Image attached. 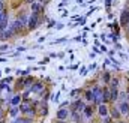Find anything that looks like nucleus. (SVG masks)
I'll list each match as a JSON object with an SVG mask.
<instances>
[{
    "label": "nucleus",
    "mask_w": 129,
    "mask_h": 123,
    "mask_svg": "<svg viewBox=\"0 0 129 123\" xmlns=\"http://www.w3.org/2000/svg\"><path fill=\"white\" fill-rule=\"evenodd\" d=\"M111 117L113 119H120L122 117V114H120V111H119V108H111Z\"/></svg>",
    "instance_id": "obj_14"
},
{
    "label": "nucleus",
    "mask_w": 129,
    "mask_h": 123,
    "mask_svg": "<svg viewBox=\"0 0 129 123\" xmlns=\"http://www.w3.org/2000/svg\"><path fill=\"white\" fill-rule=\"evenodd\" d=\"M59 96H60V93L54 95V96H53V101H54V102H57V101H59Z\"/></svg>",
    "instance_id": "obj_27"
},
{
    "label": "nucleus",
    "mask_w": 129,
    "mask_h": 123,
    "mask_svg": "<svg viewBox=\"0 0 129 123\" xmlns=\"http://www.w3.org/2000/svg\"><path fill=\"white\" fill-rule=\"evenodd\" d=\"M18 111H20V108H17V107H14V108L11 110V116H17V114H18Z\"/></svg>",
    "instance_id": "obj_23"
},
{
    "label": "nucleus",
    "mask_w": 129,
    "mask_h": 123,
    "mask_svg": "<svg viewBox=\"0 0 129 123\" xmlns=\"http://www.w3.org/2000/svg\"><path fill=\"white\" fill-rule=\"evenodd\" d=\"M42 90H44V84L42 83H35L30 87V92H33V93H39V92H42Z\"/></svg>",
    "instance_id": "obj_10"
},
{
    "label": "nucleus",
    "mask_w": 129,
    "mask_h": 123,
    "mask_svg": "<svg viewBox=\"0 0 129 123\" xmlns=\"http://www.w3.org/2000/svg\"><path fill=\"white\" fill-rule=\"evenodd\" d=\"M5 11V2H0V12Z\"/></svg>",
    "instance_id": "obj_29"
},
{
    "label": "nucleus",
    "mask_w": 129,
    "mask_h": 123,
    "mask_svg": "<svg viewBox=\"0 0 129 123\" xmlns=\"http://www.w3.org/2000/svg\"><path fill=\"white\" fill-rule=\"evenodd\" d=\"M26 2H27V3H30V5H32V3H35V0H26Z\"/></svg>",
    "instance_id": "obj_31"
},
{
    "label": "nucleus",
    "mask_w": 129,
    "mask_h": 123,
    "mask_svg": "<svg viewBox=\"0 0 129 123\" xmlns=\"http://www.w3.org/2000/svg\"><path fill=\"white\" fill-rule=\"evenodd\" d=\"M110 102V89H102V104H108Z\"/></svg>",
    "instance_id": "obj_9"
},
{
    "label": "nucleus",
    "mask_w": 129,
    "mask_h": 123,
    "mask_svg": "<svg viewBox=\"0 0 129 123\" xmlns=\"http://www.w3.org/2000/svg\"><path fill=\"white\" fill-rule=\"evenodd\" d=\"M98 113H99L101 117L108 116V107H107V104H99L98 105Z\"/></svg>",
    "instance_id": "obj_8"
},
{
    "label": "nucleus",
    "mask_w": 129,
    "mask_h": 123,
    "mask_svg": "<svg viewBox=\"0 0 129 123\" xmlns=\"http://www.w3.org/2000/svg\"><path fill=\"white\" fill-rule=\"evenodd\" d=\"M21 95H15V96H12V99H11V104L14 105V107H17V105H20L21 104Z\"/></svg>",
    "instance_id": "obj_13"
},
{
    "label": "nucleus",
    "mask_w": 129,
    "mask_h": 123,
    "mask_svg": "<svg viewBox=\"0 0 129 123\" xmlns=\"http://www.w3.org/2000/svg\"><path fill=\"white\" fill-rule=\"evenodd\" d=\"M39 113H41V114H42V116H45V114H47V113H48V107H47V105H45V104H44V105H42V107H41V111H39Z\"/></svg>",
    "instance_id": "obj_20"
},
{
    "label": "nucleus",
    "mask_w": 129,
    "mask_h": 123,
    "mask_svg": "<svg viewBox=\"0 0 129 123\" xmlns=\"http://www.w3.org/2000/svg\"><path fill=\"white\" fill-rule=\"evenodd\" d=\"M117 123H126V122H117Z\"/></svg>",
    "instance_id": "obj_36"
},
{
    "label": "nucleus",
    "mask_w": 129,
    "mask_h": 123,
    "mask_svg": "<svg viewBox=\"0 0 129 123\" xmlns=\"http://www.w3.org/2000/svg\"><path fill=\"white\" fill-rule=\"evenodd\" d=\"M119 87V78H111L110 81V89H117Z\"/></svg>",
    "instance_id": "obj_16"
},
{
    "label": "nucleus",
    "mask_w": 129,
    "mask_h": 123,
    "mask_svg": "<svg viewBox=\"0 0 129 123\" xmlns=\"http://www.w3.org/2000/svg\"><path fill=\"white\" fill-rule=\"evenodd\" d=\"M33 83V78H26V81H24V86H29V84H32Z\"/></svg>",
    "instance_id": "obj_25"
},
{
    "label": "nucleus",
    "mask_w": 129,
    "mask_h": 123,
    "mask_svg": "<svg viewBox=\"0 0 129 123\" xmlns=\"http://www.w3.org/2000/svg\"><path fill=\"white\" fill-rule=\"evenodd\" d=\"M0 23H8V14H6V9L0 12Z\"/></svg>",
    "instance_id": "obj_17"
},
{
    "label": "nucleus",
    "mask_w": 129,
    "mask_h": 123,
    "mask_svg": "<svg viewBox=\"0 0 129 123\" xmlns=\"http://www.w3.org/2000/svg\"><path fill=\"white\" fill-rule=\"evenodd\" d=\"M30 108H32V107H30V104H29V102H23V104H20V110H21L23 113H27Z\"/></svg>",
    "instance_id": "obj_15"
},
{
    "label": "nucleus",
    "mask_w": 129,
    "mask_h": 123,
    "mask_svg": "<svg viewBox=\"0 0 129 123\" xmlns=\"http://www.w3.org/2000/svg\"><path fill=\"white\" fill-rule=\"evenodd\" d=\"M39 26V14H35L32 12V15H30V18H29V21H27V27L33 30V29H36Z\"/></svg>",
    "instance_id": "obj_1"
},
{
    "label": "nucleus",
    "mask_w": 129,
    "mask_h": 123,
    "mask_svg": "<svg viewBox=\"0 0 129 123\" xmlns=\"http://www.w3.org/2000/svg\"><path fill=\"white\" fill-rule=\"evenodd\" d=\"M120 24H122L123 27H128V24H129V8H126V9L122 11V14H120Z\"/></svg>",
    "instance_id": "obj_2"
},
{
    "label": "nucleus",
    "mask_w": 129,
    "mask_h": 123,
    "mask_svg": "<svg viewBox=\"0 0 129 123\" xmlns=\"http://www.w3.org/2000/svg\"><path fill=\"white\" fill-rule=\"evenodd\" d=\"M0 51H8V45H2L0 47Z\"/></svg>",
    "instance_id": "obj_28"
},
{
    "label": "nucleus",
    "mask_w": 129,
    "mask_h": 123,
    "mask_svg": "<svg viewBox=\"0 0 129 123\" xmlns=\"http://www.w3.org/2000/svg\"><path fill=\"white\" fill-rule=\"evenodd\" d=\"M72 119L75 123H80V113L78 111H72Z\"/></svg>",
    "instance_id": "obj_18"
},
{
    "label": "nucleus",
    "mask_w": 129,
    "mask_h": 123,
    "mask_svg": "<svg viewBox=\"0 0 129 123\" xmlns=\"http://www.w3.org/2000/svg\"><path fill=\"white\" fill-rule=\"evenodd\" d=\"M0 123H5V122H3V120H0Z\"/></svg>",
    "instance_id": "obj_37"
},
{
    "label": "nucleus",
    "mask_w": 129,
    "mask_h": 123,
    "mask_svg": "<svg viewBox=\"0 0 129 123\" xmlns=\"http://www.w3.org/2000/svg\"><path fill=\"white\" fill-rule=\"evenodd\" d=\"M2 61H6V60H5V59H0V63H2Z\"/></svg>",
    "instance_id": "obj_34"
},
{
    "label": "nucleus",
    "mask_w": 129,
    "mask_h": 123,
    "mask_svg": "<svg viewBox=\"0 0 129 123\" xmlns=\"http://www.w3.org/2000/svg\"><path fill=\"white\" fill-rule=\"evenodd\" d=\"M84 98H86L87 101H92V102L95 101V96L92 95V92H90V90H87V92H86V95H84Z\"/></svg>",
    "instance_id": "obj_19"
},
{
    "label": "nucleus",
    "mask_w": 129,
    "mask_h": 123,
    "mask_svg": "<svg viewBox=\"0 0 129 123\" xmlns=\"http://www.w3.org/2000/svg\"><path fill=\"white\" fill-rule=\"evenodd\" d=\"M102 119H104V123H113V117L105 116V117H102Z\"/></svg>",
    "instance_id": "obj_24"
},
{
    "label": "nucleus",
    "mask_w": 129,
    "mask_h": 123,
    "mask_svg": "<svg viewBox=\"0 0 129 123\" xmlns=\"http://www.w3.org/2000/svg\"><path fill=\"white\" fill-rule=\"evenodd\" d=\"M77 95H78V90H72V93H71V96H72V98H75Z\"/></svg>",
    "instance_id": "obj_30"
},
{
    "label": "nucleus",
    "mask_w": 129,
    "mask_h": 123,
    "mask_svg": "<svg viewBox=\"0 0 129 123\" xmlns=\"http://www.w3.org/2000/svg\"><path fill=\"white\" fill-rule=\"evenodd\" d=\"M2 117H3V111L0 110V120H2Z\"/></svg>",
    "instance_id": "obj_32"
},
{
    "label": "nucleus",
    "mask_w": 129,
    "mask_h": 123,
    "mask_svg": "<svg viewBox=\"0 0 129 123\" xmlns=\"http://www.w3.org/2000/svg\"><path fill=\"white\" fill-rule=\"evenodd\" d=\"M126 98H128V95H126V92L119 93V99H120V101H126Z\"/></svg>",
    "instance_id": "obj_22"
},
{
    "label": "nucleus",
    "mask_w": 129,
    "mask_h": 123,
    "mask_svg": "<svg viewBox=\"0 0 129 123\" xmlns=\"http://www.w3.org/2000/svg\"><path fill=\"white\" fill-rule=\"evenodd\" d=\"M126 29H128V33H129V24H128V27H126Z\"/></svg>",
    "instance_id": "obj_35"
},
{
    "label": "nucleus",
    "mask_w": 129,
    "mask_h": 123,
    "mask_svg": "<svg viewBox=\"0 0 129 123\" xmlns=\"http://www.w3.org/2000/svg\"><path fill=\"white\" fill-rule=\"evenodd\" d=\"M32 11L35 14H39V12H42L44 11V8H42V3H39V2H35L32 3Z\"/></svg>",
    "instance_id": "obj_11"
},
{
    "label": "nucleus",
    "mask_w": 129,
    "mask_h": 123,
    "mask_svg": "<svg viewBox=\"0 0 129 123\" xmlns=\"http://www.w3.org/2000/svg\"><path fill=\"white\" fill-rule=\"evenodd\" d=\"M48 61H50V59H48V57H45L44 60H42V61H39V63H41V65H47Z\"/></svg>",
    "instance_id": "obj_26"
},
{
    "label": "nucleus",
    "mask_w": 129,
    "mask_h": 123,
    "mask_svg": "<svg viewBox=\"0 0 129 123\" xmlns=\"http://www.w3.org/2000/svg\"><path fill=\"white\" fill-rule=\"evenodd\" d=\"M95 110H96V107L95 105H86L84 107V116H86V119H90L92 116H93V113H95Z\"/></svg>",
    "instance_id": "obj_5"
},
{
    "label": "nucleus",
    "mask_w": 129,
    "mask_h": 123,
    "mask_svg": "<svg viewBox=\"0 0 129 123\" xmlns=\"http://www.w3.org/2000/svg\"><path fill=\"white\" fill-rule=\"evenodd\" d=\"M128 2H129V0H128Z\"/></svg>",
    "instance_id": "obj_39"
},
{
    "label": "nucleus",
    "mask_w": 129,
    "mask_h": 123,
    "mask_svg": "<svg viewBox=\"0 0 129 123\" xmlns=\"http://www.w3.org/2000/svg\"><path fill=\"white\" fill-rule=\"evenodd\" d=\"M102 78H104V81H105V83H110V81H111V75H110L108 72H105Z\"/></svg>",
    "instance_id": "obj_21"
},
{
    "label": "nucleus",
    "mask_w": 129,
    "mask_h": 123,
    "mask_svg": "<svg viewBox=\"0 0 129 123\" xmlns=\"http://www.w3.org/2000/svg\"><path fill=\"white\" fill-rule=\"evenodd\" d=\"M23 27H24V23L23 21H20V20H15V23L11 26V29L14 30V33L17 35V33H20V32L23 30Z\"/></svg>",
    "instance_id": "obj_4"
},
{
    "label": "nucleus",
    "mask_w": 129,
    "mask_h": 123,
    "mask_svg": "<svg viewBox=\"0 0 129 123\" xmlns=\"http://www.w3.org/2000/svg\"><path fill=\"white\" fill-rule=\"evenodd\" d=\"M0 2H5V0H0Z\"/></svg>",
    "instance_id": "obj_38"
},
{
    "label": "nucleus",
    "mask_w": 129,
    "mask_h": 123,
    "mask_svg": "<svg viewBox=\"0 0 129 123\" xmlns=\"http://www.w3.org/2000/svg\"><path fill=\"white\" fill-rule=\"evenodd\" d=\"M84 107H86V105H84V102H83V101H75V102L71 105L72 111H78V113H80V111H83V110H84Z\"/></svg>",
    "instance_id": "obj_7"
},
{
    "label": "nucleus",
    "mask_w": 129,
    "mask_h": 123,
    "mask_svg": "<svg viewBox=\"0 0 129 123\" xmlns=\"http://www.w3.org/2000/svg\"><path fill=\"white\" fill-rule=\"evenodd\" d=\"M117 99H119V90L117 89H110V101L116 102Z\"/></svg>",
    "instance_id": "obj_12"
},
{
    "label": "nucleus",
    "mask_w": 129,
    "mask_h": 123,
    "mask_svg": "<svg viewBox=\"0 0 129 123\" xmlns=\"http://www.w3.org/2000/svg\"><path fill=\"white\" fill-rule=\"evenodd\" d=\"M68 116H69V110H66V108H60V110L57 111V114H56L57 120H66Z\"/></svg>",
    "instance_id": "obj_6"
},
{
    "label": "nucleus",
    "mask_w": 129,
    "mask_h": 123,
    "mask_svg": "<svg viewBox=\"0 0 129 123\" xmlns=\"http://www.w3.org/2000/svg\"><path fill=\"white\" fill-rule=\"evenodd\" d=\"M56 123H66V122H64V120H57Z\"/></svg>",
    "instance_id": "obj_33"
},
{
    "label": "nucleus",
    "mask_w": 129,
    "mask_h": 123,
    "mask_svg": "<svg viewBox=\"0 0 129 123\" xmlns=\"http://www.w3.org/2000/svg\"><path fill=\"white\" fill-rule=\"evenodd\" d=\"M117 108H119V111H120L122 116H129V102L128 101H122Z\"/></svg>",
    "instance_id": "obj_3"
}]
</instances>
